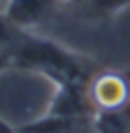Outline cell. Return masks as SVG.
<instances>
[{"mask_svg":"<svg viewBox=\"0 0 130 133\" xmlns=\"http://www.w3.org/2000/svg\"><path fill=\"white\" fill-rule=\"evenodd\" d=\"M0 133H12V129H10L4 121H0Z\"/></svg>","mask_w":130,"mask_h":133,"instance_id":"8","label":"cell"},{"mask_svg":"<svg viewBox=\"0 0 130 133\" xmlns=\"http://www.w3.org/2000/svg\"><path fill=\"white\" fill-rule=\"evenodd\" d=\"M92 107L100 111H118L130 104V88L122 72H102L87 84Z\"/></svg>","mask_w":130,"mask_h":133,"instance_id":"2","label":"cell"},{"mask_svg":"<svg viewBox=\"0 0 130 133\" xmlns=\"http://www.w3.org/2000/svg\"><path fill=\"white\" fill-rule=\"evenodd\" d=\"M59 0H8L4 17L18 29L39 27L55 15Z\"/></svg>","mask_w":130,"mask_h":133,"instance_id":"3","label":"cell"},{"mask_svg":"<svg viewBox=\"0 0 130 133\" xmlns=\"http://www.w3.org/2000/svg\"><path fill=\"white\" fill-rule=\"evenodd\" d=\"M94 133H130V104L94 115Z\"/></svg>","mask_w":130,"mask_h":133,"instance_id":"4","label":"cell"},{"mask_svg":"<svg viewBox=\"0 0 130 133\" xmlns=\"http://www.w3.org/2000/svg\"><path fill=\"white\" fill-rule=\"evenodd\" d=\"M0 2H4V4H6V2H8V0H0Z\"/></svg>","mask_w":130,"mask_h":133,"instance_id":"12","label":"cell"},{"mask_svg":"<svg viewBox=\"0 0 130 133\" xmlns=\"http://www.w3.org/2000/svg\"><path fill=\"white\" fill-rule=\"evenodd\" d=\"M90 4L94 6V10L102 15H112V12H118L130 6V0H90Z\"/></svg>","mask_w":130,"mask_h":133,"instance_id":"5","label":"cell"},{"mask_svg":"<svg viewBox=\"0 0 130 133\" xmlns=\"http://www.w3.org/2000/svg\"><path fill=\"white\" fill-rule=\"evenodd\" d=\"M10 59H12V55H10V53H6V51H0V72H2L4 68L10 64Z\"/></svg>","mask_w":130,"mask_h":133,"instance_id":"7","label":"cell"},{"mask_svg":"<svg viewBox=\"0 0 130 133\" xmlns=\"http://www.w3.org/2000/svg\"><path fill=\"white\" fill-rule=\"evenodd\" d=\"M12 133H25V131H12Z\"/></svg>","mask_w":130,"mask_h":133,"instance_id":"11","label":"cell"},{"mask_svg":"<svg viewBox=\"0 0 130 133\" xmlns=\"http://www.w3.org/2000/svg\"><path fill=\"white\" fill-rule=\"evenodd\" d=\"M92 133H94V131H92Z\"/></svg>","mask_w":130,"mask_h":133,"instance_id":"13","label":"cell"},{"mask_svg":"<svg viewBox=\"0 0 130 133\" xmlns=\"http://www.w3.org/2000/svg\"><path fill=\"white\" fill-rule=\"evenodd\" d=\"M122 74H124V78H126V82H128V88H130V68H128V70H124Z\"/></svg>","mask_w":130,"mask_h":133,"instance_id":"9","label":"cell"},{"mask_svg":"<svg viewBox=\"0 0 130 133\" xmlns=\"http://www.w3.org/2000/svg\"><path fill=\"white\" fill-rule=\"evenodd\" d=\"M12 25L8 23L6 17H0V45H6L12 41Z\"/></svg>","mask_w":130,"mask_h":133,"instance_id":"6","label":"cell"},{"mask_svg":"<svg viewBox=\"0 0 130 133\" xmlns=\"http://www.w3.org/2000/svg\"><path fill=\"white\" fill-rule=\"evenodd\" d=\"M69 2H83V0H69Z\"/></svg>","mask_w":130,"mask_h":133,"instance_id":"10","label":"cell"},{"mask_svg":"<svg viewBox=\"0 0 130 133\" xmlns=\"http://www.w3.org/2000/svg\"><path fill=\"white\" fill-rule=\"evenodd\" d=\"M14 62L22 68H31L49 78H53L59 86H87L92 78H87L85 66L67 49L57 43L27 37L20 41L14 51Z\"/></svg>","mask_w":130,"mask_h":133,"instance_id":"1","label":"cell"}]
</instances>
